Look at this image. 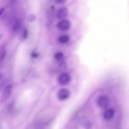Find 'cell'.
I'll list each match as a JSON object with an SVG mask.
<instances>
[{"instance_id": "6da1fadb", "label": "cell", "mask_w": 129, "mask_h": 129, "mask_svg": "<svg viewBox=\"0 0 129 129\" xmlns=\"http://www.w3.org/2000/svg\"><path fill=\"white\" fill-rule=\"evenodd\" d=\"M109 99L108 97L105 95H100L98 98L97 103L99 106L101 108H105L108 106Z\"/></svg>"}, {"instance_id": "7a4b0ae2", "label": "cell", "mask_w": 129, "mask_h": 129, "mask_svg": "<svg viewBox=\"0 0 129 129\" xmlns=\"http://www.w3.org/2000/svg\"><path fill=\"white\" fill-rule=\"evenodd\" d=\"M70 95V91L65 88L60 89L58 92L57 97L58 99L61 101L64 100L68 99Z\"/></svg>"}, {"instance_id": "3957f363", "label": "cell", "mask_w": 129, "mask_h": 129, "mask_svg": "<svg viewBox=\"0 0 129 129\" xmlns=\"http://www.w3.org/2000/svg\"><path fill=\"white\" fill-rule=\"evenodd\" d=\"M71 80V77L68 74H63L60 75L58 79L59 84L62 85H67L69 83Z\"/></svg>"}, {"instance_id": "277c9868", "label": "cell", "mask_w": 129, "mask_h": 129, "mask_svg": "<svg viewBox=\"0 0 129 129\" xmlns=\"http://www.w3.org/2000/svg\"><path fill=\"white\" fill-rule=\"evenodd\" d=\"M71 25V24L69 21L67 20H63L58 23L57 27L60 30L64 31L68 29Z\"/></svg>"}, {"instance_id": "5b68a950", "label": "cell", "mask_w": 129, "mask_h": 129, "mask_svg": "<svg viewBox=\"0 0 129 129\" xmlns=\"http://www.w3.org/2000/svg\"><path fill=\"white\" fill-rule=\"evenodd\" d=\"M115 114L114 109L112 108H109L106 110L103 114L104 119L106 120H109L114 117Z\"/></svg>"}, {"instance_id": "8992f818", "label": "cell", "mask_w": 129, "mask_h": 129, "mask_svg": "<svg viewBox=\"0 0 129 129\" xmlns=\"http://www.w3.org/2000/svg\"><path fill=\"white\" fill-rule=\"evenodd\" d=\"M68 13L67 9L65 7H62L59 8L57 11L56 13L57 17L60 19L66 18Z\"/></svg>"}, {"instance_id": "52a82bcc", "label": "cell", "mask_w": 129, "mask_h": 129, "mask_svg": "<svg viewBox=\"0 0 129 129\" xmlns=\"http://www.w3.org/2000/svg\"><path fill=\"white\" fill-rule=\"evenodd\" d=\"M12 87L11 85H9L7 86L5 90L4 95L5 98L9 96L11 93Z\"/></svg>"}, {"instance_id": "ba28073f", "label": "cell", "mask_w": 129, "mask_h": 129, "mask_svg": "<svg viewBox=\"0 0 129 129\" xmlns=\"http://www.w3.org/2000/svg\"><path fill=\"white\" fill-rule=\"evenodd\" d=\"M21 23L19 20H17L14 24L13 28V30L14 31H16L20 28Z\"/></svg>"}, {"instance_id": "9c48e42d", "label": "cell", "mask_w": 129, "mask_h": 129, "mask_svg": "<svg viewBox=\"0 0 129 129\" xmlns=\"http://www.w3.org/2000/svg\"><path fill=\"white\" fill-rule=\"evenodd\" d=\"M69 38L67 35H63L60 37L59 39V41L61 43H64L68 42Z\"/></svg>"}, {"instance_id": "30bf717a", "label": "cell", "mask_w": 129, "mask_h": 129, "mask_svg": "<svg viewBox=\"0 0 129 129\" xmlns=\"http://www.w3.org/2000/svg\"><path fill=\"white\" fill-rule=\"evenodd\" d=\"M6 54V51L5 50H2L0 51V62L3 60Z\"/></svg>"}, {"instance_id": "8fae6325", "label": "cell", "mask_w": 129, "mask_h": 129, "mask_svg": "<svg viewBox=\"0 0 129 129\" xmlns=\"http://www.w3.org/2000/svg\"><path fill=\"white\" fill-rule=\"evenodd\" d=\"M63 54L61 52H59L56 53L55 55V58L57 59H58L61 58L63 56Z\"/></svg>"}, {"instance_id": "7c38bea8", "label": "cell", "mask_w": 129, "mask_h": 129, "mask_svg": "<svg viewBox=\"0 0 129 129\" xmlns=\"http://www.w3.org/2000/svg\"><path fill=\"white\" fill-rule=\"evenodd\" d=\"M28 31L27 29H25L24 31L23 35V38L24 39H26L27 36Z\"/></svg>"}, {"instance_id": "4fadbf2b", "label": "cell", "mask_w": 129, "mask_h": 129, "mask_svg": "<svg viewBox=\"0 0 129 129\" xmlns=\"http://www.w3.org/2000/svg\"><path fill=\"white\" fill-rule=\"evenodd\" d=\"M55 2L57 4H62L64 3L66 0H54Z\"/></svg>"}, {"instance_id": "5bb4252c", "label": "cell", "mask_w": 129, "mask_h": 129, "mask_svg": "<svg viewBox=\"0 0 129 129\" xmlns=\"http://www.w3.org/2000/svg\"><path fill=\"white\" fill-rule=\"evenodd\" d=\"M35 18V17L34 15H31L29 17V20H33Z\"/></svg>"}, {"instance_id": "9a60e30c", "label": "cell", "mask_w": 129, "mask_h": 129, "mask_svg": "<svg viewBox=\"0 0 129 129\" xmlns=\"http://www.w3.org/2000/svg\"><path fill=\"white\" fill-rule=\"evenodd\" d=\"M31 56L33 57L36 58L38 57V55L37 53H33L32 54Z\"/></svg>"}, {"instance_id": "2e32d148", "label": "cell", "mask_w": 129, "mask_h": 129, "mask_svg": "<svg viewBox=\"0 0 129 129\" xmlns=\"http://www.w3.org/2000/svg\"><path fill=\"white\" fill-rule=\"evenodd\" d=\"M5 10L4 8H2L0 9V16L3 14Z\"/></svg>"}, {"instance_id": "e0dca14e", "label": "cell", "mask_w": 129, "mask_h": 129, "mask_svg": "<svg viewBox=\"0 0 129 129\" xmlns=\"http://www.w3.org/2000/svg\"><path fill=\"white\" fill-rule=\"evenodd\" d=\"M2 37V35L1 34H0V39Z\"/></svg>"}, {"instance_id": "ac0fdd59", "label": "cell", "mask_w": 129, "mask_h": 129, "mask_svg": "<svg viewBox=\"0 0 129 129\" xmlns=\"http://www.w3.org/2000/svg\"><path fill=\"white\" fill-rule=\"evenodd\" d=\"M1 75L0 74V78L1 77Z\"/></svg>"}]
</instances>
